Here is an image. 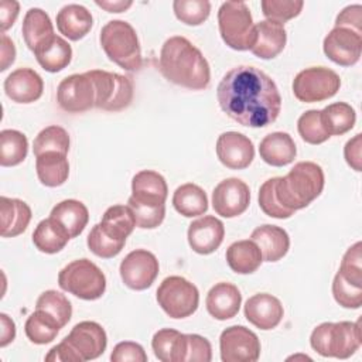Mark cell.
<instances>
[{"label":"cell","mask_w":362,"mask_h":362,"mask_svg":"<svg viewBox=\"0 0 362 362\" xmlns=\"http://www.w3.org/2000/svg\"><path fill=\"white\" fill-rule=\"evenodd\" d=\"M156 298L163 311L175 320L192 315L199 303V293L195 284L181 276L165 277L156 293Z\"/></svg>","instance_id":"obj_8"},{"label":"cell","mask_w":362,"mask_h":362,"mask_svg":"<svg viewBox=\"0 0 362 362\" xmlns=\"http://www.w3.org/2000/svg\"><path fill=\"white\" fill-rule=\"evenodd\" d=\"M86 74L95 85V107L107 112H119L130 106L134 88L129 76L102 69H92Z\"/></svg>","instance_id":"obj_9"},{"label":"cell","mask_w":362,"mask_h":362,"mask_svg":"<svg viewBox=\"0 0 362 362\" xmlns=\"http://www.w3.org/2000/svg\"><path fill=\"white\" fill-rule=\"evenodd\" d=\"M362 243L356 242L352 245L344 255L339 273L349 281L362 286V255H361Z\"/></svg>","instance_id":"obj_49"},{"label":"cell","mask_w":362,"mask_h":362,"mask_svg":"<svg viewBox=\"0 0 362 362\" xmlns=\"http://www.w3.org/2000/svg\"><path fill=\"white\" fill-rule=\"evenodd\" d=\"M47 362H83L76 349L64 338L45 355Z\"/></svg>","instance_id":"obj_53"},{"label":"cell","mask_w":362,"mask_h":362,"mask_svg":"<svg viewBox=\"0 0 362 362\" xmlns=\"http://www.w3.org/2000/svg\"><path fill=\"white\" fill-rule=\"evenodd\" d=\"M28 140L24 133L13 129L0 132V164L13 167L23 163L27 157Z\"/></svg>","instance_id":"obj_37"},{"label":"cell","mask_w":362,"mask_h":362,"mask_svg":"<svg viewBox=\"0 0 362 362\" xmlns=\"http://www.w3.org/2000/svg\"><path fill=\"white\" fill-rule=\"evenodd\" d=\"M283 314L284 310L280 300L269 293L255 294L245 303L246 320L259 329L267 331L276 328L280 324Z\"/></svg>","instance_id":"obj_18"},{"label":"cell","mask_w":362,"mask_h":362,"mask_svg":"<svg viewBox=\"0 0 362 362\" xmlns=\"http://www.w3.org/2000/svg\"><path fill=\"white\" fill-rule=\"evenodd\" d=\"M69 239L71 238L65 229L51 218L42 219L33 232L34 246L40 252L48 255H54L62 250Z\"/></svg>","instance_id":"obj_35"},{"label":"cell","mask_w":362,"mask_h":362,"mask_svg":"<svg viewBox=\"0 0 362 362\" xmlns=\"http://www.w3.org/2000/svg\"><path fill=\"white\" fill-rule=\"evenodd\" d=\"M126 240L123 239H117L115 236H112L110 233H107L100 223H96L89 235H88V247L89 250L103 259H110L117 256L123 246H124Z\"/></svg>","instance_id":"obj_42"},{"label":"cell","mask_w":362,"mask_h":362,"mask_svg":"<svg viewBox=\"0 0 362 362\" xmlns=\"http://www.w3.org/2000/svg\"><path fill=\"white\" fill-rule=\"evenodd\" d=\"M297 130L301 139L308 144H321L331 137L322 124L321 110L317 109L307 110L298 117Z\"/></svg>","instance_id":"obj_43"},{"label":"cell","mask_w":362,"mask_h":362,"mask_svg":"<svg viewBox=\"0 0 362 362\" xmlns=\"http://www.w3.org/2000/svg\"><path fill=\"white\" fill-rule=\"evenodd\" d=\"M20 11V4L14 0H3L0 3V25H1V33L8 30Z\"/></svg>","instance_id":"obj_55"},{"label":"cell","mask_w":362,"mask_h":362,"mask_svg":"<svg viewBox=\"0 0 362 362\" xmlns=\"http://www.w3.org/2000/svg\"><path fill=\"white\" fill-rule=\"evenodd\" d=\"M219 349L223 362H255L260 356V341L249 328L232 325L222 331Z\"/></svg>","instance_id":"obj_11"},{"label":"cell","mask_w":362,"mask_h":362,"mask_svg":"<svg viewBox=\"0 0 362 362\" xmlns=\"http://www.w3.org/2000/svg\"><path fill=\"white\" fill-rule=\"evenodd\" d=\"M95 3H96V6L105 8L109 13H122V11L127 10L133 4V1H130V0H117V1L96 0Z\"/></svg>","instance_id":"obj_58"},{"label":"cell","mask_w":362,"mask_h":362,"mask_svg":"<svg viewBox=\"0 0 362 362\" xmlns=\"http://www.w3.org/2000/svg\"><path fill=\"white\" fill-rule=\"evenodd\" d=\"M218 25L223 42L236 51H246L255 42V24L245 1H225L218 10Z\"/></svg>","instance_id":"obj_6"},{"label":"cell","mask_w":362,"mask_h":362,"mask_svg":"<svg viewBox=\"0 0 362 362\" xmlns=\"http://www.w3.org/2000/svg\"><path fill=\"white\" fill-rule=\"evenodd\" d=\"M107 58L126 71H139L143 65L141 48L136 30L123 20L107 21L99 35Z\"/></svg>","instance_id":"obj_4"},{"label":"cell","mask_w":362,"mask_h":362,"mask_svg":"<svg viewBox=\"0 0 362 362\" xmlns=\"http://www.w3.org/2000/svg\"><path fill=\"white\" fill-rule=\"evenodd\" d=\"M93 18L90 11L81 4H66L57 14L58 31L71 41L83 38L92 28Z\"/></svg>","instance_id":"obj_26"},{"label":"cell","mask_w":362,"mask_h":362,"mask_svg":"<svg viewBox=\"0 0 362 362\" xmlns=\"http://www.w3.org/2000/svg\"><path fill=\"white\" fill-rule=\"evenodd\" d=\"M35 310H41L52 317L61 328L68 324L72 315V305L69 300L65 297V294L57 290L44 291L35 303Z\"/></svg>","instance_id":"obj_40"},{"label":"cell","mask_w":362,"mask_h":362,"mask_svg":"<svg viewBox=\"0 0 362 362\" xmlns=\"http://www.w3.org/2000/svg\"><path fill=\"white\" fill-rule=\"evenodd\" d=\"M167 195V182L157 171L141 170L132 180V198L139 202L160 205L165 204Z\"/></svg>","instance_id":"obj_24"},{"label":"cell","mask_w":362,"mask_h":362,"mask_svg":"<svg viewBox=\"0 0 362 362\" xmlns=\"http://www.w3.org/2000/svg\"><path fill=\"white\" fill-rule=\"evenodd\" d=\"M250 202V189L239 178H226L221 181L212 192V206L223 218L242 215Z\"/></svg>","instance_id":"obj_15"},{"label":"cell","mask_w":362,"mask_h":362,"mask_svg":"<svg viewBox=\"0 0 362 362\" xmlns=\"http://www.w3.org/2000/svg\"><path fill=\"white\" fill-rule=\"evenodd\" d=\"M259 154L269 165L283 167L294 161L297 148L288 133L274 132L263 137L259 146Z\"/></svg>","instance_id":"obj_25"},{"label":"cell","mask_w":362,"mask_h":362,"mask_svg":"<svg viewBox=\"0 0 362 362\" xmlns=\"http://www.w3.org/2000/svg\"><path fill=\"white\" fill-rule=\"evenodd\" d=\"M262 11L267 20L284 24L297 17L304 6L303 0H263L260 3Z\"/></svg>","instance_id":"obj_47"},{"label":"cell","mask_w":362,"mask_h":362,"mask_svg":"<svg viewBox=\"0 0 362 362\" xmlns=\"http://www.w3.org/2000/svg\"><path fill=\"white\" fill-rule=\"evenodd\" d=\"M0 321H1V332H0V346L8 345L14 337H16V325L14 321L4 313L0 314Z\"/></svg>","instance_id":"obj_57"},{"label":"cell","mask_w":362,"mask_h":362,"mask_svg":"<svg viewBox=\"0 0 362 362\" xmlns=\"http://www.w3.org/2000/svg\"><path fill=\"white\" fill-rule=\"evenodd\" d=\"M335 27H345L362 34V7L352 4L345 7L335 20Z\"/></svg>","instance_id":"obj_52"},{"label":"cell","mask_w":362,"mask_h":362,"mask_svg":"<svg viewBox=\"0 0 362 362\" xmlns=\"http://www.w3.org/2000/svg\"><path fill=\"white\" fill-rule=\"evenodd\" d=\"M187 235L188 243L194 252L209 255L221 246L225 236V228L218 218L205 215L189 223Z\"/></svg>","instance_id":"obj_19"},{"label":"cell","mask_w":362,"mask_h":362,"mask_svg":"<svg viewBox=\"0 0 362 362\" xmlns=\"http://www.w3.org/2000/svg\"><path fill=\"white\" fill-rule=\"evenodd\" d=\"M173 10L181 23L199 25L209 17L211 3L208 0H174Z\"/></svg>","instance_id":"obj_44"},{"label":"cell","mask_w":362,"mask_h":362,"mask_svg":"<svg viewBox=\"0 0 362 362\" xmlns=\"http://www.w3.org/2000/svg\"><path fill=\"white\" fill-rule=\"evenodd\" d=\"M212 348L206 338L198 334H187L185 362H211Z\"/></svg>","instance_id":"obj_50"},{"label":"cell","mask_w":362,"mask_h":362,"mask_svg":"<svg viewBox=\"0 0 362 362\" xmlns=\"http://www.w3.org/2000/svg\"><path fill=\"white\" fill-rule=\"evenodd\" d=\"M127 205L132 208L136 219V226L141 229H154L164 221L165 216V204L153 205V204H143L132 197L127 201Z\"/></svg>","instance_id":"obj_45"},{"label":"cell","mask_w":362,"mask_h":362,"mask_svg":"<svg viewBox=\"0 0 362 362\" xmlns=\"http://www.w3.org/2000/svg\"><path fill=\"white\" fill-rule=\"evenodd\" d=\"M35 170L38 180L45 187H59L69 175V163L66 154L58 151H45L35 157Z\"/></svg>","instance_id":"obj_31"},{"label":"cell","mask_w":362,"mask_h":362,"mask_svg":"<svg viewBox=\"0 0 362 362\" xmlns=\"http://www.w3.org/2000/svg\"><path fill=\"white\" fill-rule=\"evenodd\" d=\"M99 223L112 236L126 240L136 226V219L129 205H113L105 211Z\"/></svg>","instance_id":"obj_38"},{"label":"cell","mask_w":362,"mask_h":362,"mask_svg":"<svg viewBox=\"0 0 362 362\" xmlns=\"http://www.w3.org/2000/svg\"><path fill=\"white\" fill-rule=\"evenodd\" d=\"M65 339L76 349L82 361L99 358L107 345L105 329L95 321H82L76 324Z\"/></svg>","instance_id":"obj_17"},{"label":"cell","mask_w":362,"mask_h":362,"mask_svg":"<svg viewBox=\"0 0 362 362\" xmlns=\"http://www.w3.org/2000/svg\"><path fill=\"white\" fill-rule=\"evenodd\" d=\"M49 218L61 225L72 239L81 235L85 229L89 221V212L83 202L76 199H64L52 208Z\"/></svg>","instance_id":"obj_29"},{"label":"cell","mask_w":362,"mask_h":362,"mask_svg":"<svg viewBox=\"0 0 362 362\" xmlns=\"http://www.w3.org/2000/svg\"><path fill=\"white\" fill-rule=\"evenodd\" d=\"M158 65L163 76L178 86L202 90L209 85V64L185 37L174 35L163 44Z\"/></svg>","instance_id":"obj_2"},{"label":"cell","mask_w":362,"mask_h":362,"mask_svg":"<svg viewBox=\"0 0 362 362\" xmlns=\"http://www.w3.org/2000/svg\"><path fill=\"white\" fill-rule=\"evenodd\" d=\"M110 361L112 362H126V361L146 362L147 355L140 344L133 341H123L113 348L110 354Z\"/></svg>","instance_id":"obj_51"},{"label":"cell","mask_w":362,"mask_h":362,"mask_svg":"<svg viewBox=\"0 0 362 362\" xmlns=\"http://www.w3.org/2000/svg\"><path fill=\"white\" fill-rule=\"evenodd\" d=\"M321 120L329 136H341L354 127L356 113L351 105L335 102L321 110Z\"/></svg>","instance_id":"obj_36"},{"label":"cell","mask_w":362,"mask_h":362,"mask_svg":"<svg viewBox=\"0 0 362 362\" xmlns=\"http://www.w3.org/2000/svg\"><path fill=\"white\" fill-rule=\"evenodd\" d=\"M226 262L238 274H250L256 272L262 262V252L252 239L233 242L226 249Z\"/></svg>","instance_id":"obj_32"},{"label":"cell","mask_w":362,"mask_h":362,"mask_svg":"<svg viewBox=\"0 0 362 362\" xmlns=\"http://www.w3.org/2000/svg\"><path fill=\"white\" fill-rule=\"evenodd\" d=\"M158 260L157 257L146 250H132L120 263V277L123 283L132 290L148 288L156 277L158 276Z\"/></svg>","instance_id":"obj_13"},{"label":"cell","mask_w":362,"mask_h":362,"mask_svg":"<svg viewBox=\"0 0 362 362\" xmlns=\"http://www.w3.org/2000/svg\"><path fill=\"white\" fill-rule=\"evenodd\" d=\"M58 284L64 291L82 300H98L106 290L103 272L89 259L68 263L58 274Z\"/></svg>","instance_id":"obj_7"},{"label":"cell","mask_w":362,"mask_h":362,"mask_svg":"<svg viewBox=\"0 0 362 362\" xmlns=\"http://www.w3.org/2000/svg\"><path fill=\"white\" fill-rule=\"evenodd\" d=\"M173 205L182 216L192 218L204 215L208 211V197L199 185L187 182L174 191Z\"/></svg>","instance_id":"obj_33"},{"label":"cell","mask_w":362,"mask_h":362,"mask_svg":"<svg viewBox=\"0 0 362 362\" xmlns=\"http://www.w3.org/2000/svg\"><path fill=\"white\" fill-rule=\"evenodd\" d=\"M341 86L339 75L325 66H311L300 71L293 81V93L300 102L314 103L337 95Z\"/></svg>","instance_id":"obj_10"},{"label":"cell","mask_w":362,"mask_h":362,"mask_svg":"<svg viewBox=\"0 0 362 362\" xmlns=\"http://www.w3.org/2000/svg\"><path fill=\"white\" fill-rule=\"evenodd\" d=\"M322 168L313 161H298L284 177H277L276 197L279 202L293 212L308 206L324 189Z\"/></svg>","instance_id":"obj_3"},{"label":"cell","mask_w":362,"mask_h":362,"mask_svg":"<svg viewBox=\"0 0 362 362\" xmlns=\"http://www.w3.org/2000/svg\"><path fill=\"white\" fill-rule=\"evenodd\" d=\"M286 42L287 33L284 24L273 20H263L255 24V42L250 51L262 59H272L284 49Z\"/></svg>","instance_id":"obj_21"},{"label":"cell","mask_w":362,"mask_h":362,"mask_svg":"<svg viewBox=\"0 0 362 362\" xmlns=\"http://www.w3.org/2000/svg\"><path fill=\"white\" fill-rule=\"evenodd\" d=\"M216 98L230 119L247 127H266L276 122L281 110V96L274 81L249 65L228 71L218 85Z\"/></svg>","instance_id":"obj_1"},{"label":"cell","mask_w":362,"mask_h":362,"mask_svg":"<svg viewBox=\"0 0 362 362\" xmlns=\"http://www.w3.org/2000/svg\"><path fill=\"white\" fill-rule=\"evenodd\" d=\"M250 239L259 246L262 252V257L266 262H277L284 257L290 247L288 233L276 225H262L257 226Z\"/></svg>","instance_id":"obj_23"},{"label":"cell","mask_w":362,"mask_h":362,"mask_svg":"<svg viewBox=\"0 0 362 362\" xmlns=\"http://www.w3.org/2000/svg\"><path fill=\"white\" fill-rule=\"evenodd\" d=\"M361 151H362V136H361V133H358L351 140H348L345 147H344L345 160H346L348 165L352 167L355 171L362 170V165H361L362 154H361Z\"/></svg>","instance_id":"obj_54"},{"label":"cell","mask_w":362,"mask_h":362,"mask_svg":"<svg viewBox=\"0 0 362 362\" xmlns=\"http://www.w3.org/2000/svg\"><path fill=\"white\" fill-rule=\"evenodd\" d=\"M154 355L161 362H185L187 334L173 328L158 329L151 339Z\"/></svg>","instance_id":"obj_30"},{"label":"cell","mask_w":362,"mask_h":362,"mask_svg":"<svg viewBox=\"0 0 362 362\" xmlns=\"http://www.w3.org/2000/svg\"><path fill=\"white\" fill-rule=\"evenodd\" d=\"M61 327L59 324L41 310H35L25 321L24 331L27 338L37 345H44L55 339Z\"/></svg>","instance_id":"obj_39"},{"label":"cell","mask_w":362,"mask_h":362,"mask_svg":"<svg viewBox=\"0 0 362 362\" xmlns=\"http://www.w3.org/2000/svg\"><path fill=\"white\" fill-rule=\"evenodd\" d=\"M1 64H0V71H6L16 59V47L13 41L1 33Z\"/></svg>","instance_id":"obj_56"},{"label":"cell","mask_w":362,"mask_h":362,"mask_svg":"<svg viewBox=\"0 0 362 362\" xmlns=\"http://www.w3.org/2000/svg\"><path fill=\"white\" fill-rule=\"evenodd\" d=\"M44 90L42 78L31 68H18L4 79V92L17 103H33Z\"/></svg>","instance_id":"obj_20"},{"label":"cell","mask_w":362,"mask_h":362,"mask_svg":"<svg viewBox=\"0 0 362 362\" xmlns=\"http://www.w3.org/2000/svg\"><path fill=\"white\" fill-rule=\"evenodd\" d=\"M0 219H1V230L0 235L3 238H14L21 235L30 221H31V208L18 198H0Z\"/></svg>","instance_id":"obj_27"},{"label":"cell","mask_w":362,"mask_h":362,"mask_svg":"<svg viewBox=\"0 0 362 362\" xmlns=\"http://www.w3.org/2000/svg\"><path fill=\"white\" fill-rule=\"evenodd\" d=\"M242 303V294L239 288L226 281H221L215 284L206 296V310L208 313L219 321H225L229 318H233Z\"/></svg>","instance_id":"obj_22"},{"label":"cell","mask_w":362,"mask_h":362,"mask_svg":"<svg viewBox=\"0 0 362 362\" xmlns=\"http://www.w3.org/2000/svg\"><path fill=\"white\" fill-rule=\"evenodd\" d=\"M69 150V134L68 132L57 124L42 129L33 143L34 156H40L45 151H58L66 154Z\"/></svg>","instance_id":"obj_41"},{"label":"cell","mask_w":362,"mask_h":362,"mask_svg":"<svg viewBox=\"0 0 362 362\" xmlns=\"http://www.w3.org/2000/svg\"><path fill=\"white\" fill-rule=\"evenodd\" d=\"M21 31L24 42L31 51H34L42 41L54 35V25L44 10L33 7L24 16Z\"/></svg>","instance_id":"obj_34"},{"label":"cell","mask_w":362,"mask_h":362,"mask_svg":"<svg viewBox=\"0 0 362 362\" xmlns=\"http://www.w3.org/2000/svg\"><path fill=\"white\" fill-rule=\"evenodd\" d=\"M322 49L327 58L337 65H355L362 52V34L345 27H334L325 35Z\"/></svg>","instance_id":"obj_14"},{"label":"cell","mask_w":362,"mask_h":362,"mask_svg":"<svg viewBox=\"0 0 362 362\" xmlns=\"http://www.w3.org/2000/svg\"><path fill=\"white\" fill-rule=\"evenodd\" d=\"M37 62L48 72H59L72 59V48L62 37L54 34L42 41L34 51Z\"/></svg>","instance_id":"obj_28"},{"label":"cell","mask_w":362,"mask_h":362,"mask_svg":"<svg viewBox=\"0 0 362 362\" xmlns=\"http://www.w3.org/2000/svg\"><path fill=\"white\" fill-rule=\"evenodd\" d=\"M216 156L230 170H243L255 158V147L249 137L239 132H225L216 140Z\"/></svg>","instance_id":"obj_16"},{"label":"cell","mask_w":362,"mask_h":362,"mask_svg":"<svg viewBox=\"0 0 362 362\" xmlns=\"http://www.w3.org/2000/svg\"><path fill=\"white\" fill-rule=\"evenodd\" d=\"M332 296L344 308H359L362 305V286L346 280L339 272L332 281Z\"/></svg>","instance_id":"obj_46"},{"label":"cell","mask_w":362,"mask_h":362,"mask_svg":"<svg viewBox=\"0 0 362 362\" xmlns=\"http://www.w3.org/2000/svg\"><path fill=\"white\" fill-rule=\"evenodd\" d=\"M276 181L277 177L274 178H269L267 181H264L259 189V206L260 209L272 218H277V219H287L290 218L294 212L290 209H286L277 199L276 197Z\"/></svg>","instance_id":"obj_48"},{"label":"cell","mask_w":362,"mask_h":362,"mask_svg":"<svg viewBox=\"0 0 362 362\" xmlns=\"http://www.w3.org/2000/svg\"><path fill=\"white\" fill-rule=\"evenodd\" d=\"M362 342L359 322L339 321L317 325L310 337L311 348L321 356L346 359L354 355Z\"/></svg>","instance_id":"obj_5"},{"label":"cell","mask_w":362,"mask_h":362,"mask_svg":"<svg viewBox=\"0 0 362 362\" xmlns=\"http://www.w3.org/2000/svg\"><path fill=\"white\" fill-rule=\"evenodd\" d=\"M96 92L89 75L74 74L64 78L57 89V102L68 113H82L95 107Z\"/></svg>","instance_id":"obj_12"}]
</instances>
